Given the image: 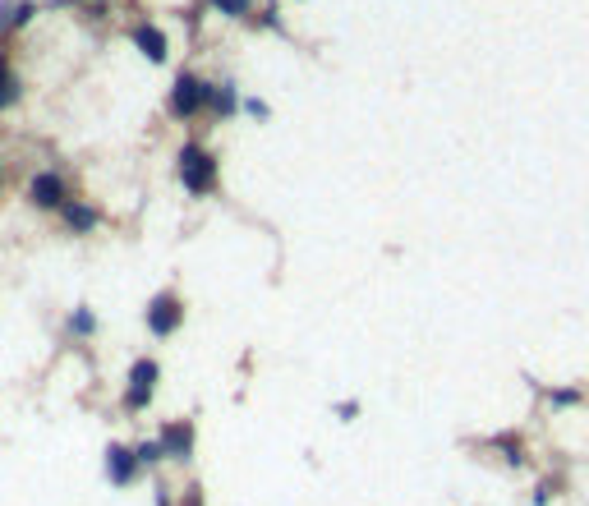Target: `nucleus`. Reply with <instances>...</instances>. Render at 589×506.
Wrapping results in <instances>:
<instances>
[{
	"instance_id": "nucleus-1",
	"label": "nucleus",
	"mask_w": 589,
	"mask_h": 506,
	"mask_svg": "<svg viewBox=\"0 0 589 506\" xmlns=\"http://www.w3.org/2000/svg\"><path fill=\"white\" fill-rule=\"evenodd\" d=\"M180 162H184L180 175H184V189H190V194H207L212 184H217V166H212V157L203 148H184Z\"/></svg>"
},
{
	"instance_id": "nucleus-2",
	"label": "nucleus",
	"mask_w": 589,
	"mask_h": 506,
	"mask_svg": "<svg viewBox=\"0 0 589 506\" xmlns=\"http://www.w3.org/2000/svg\"><path fill=\"white\" fill-rule=\"evenodd\" d=\"M203 101H212V88L198 84L194 74H180V84L171 92V111L175 116H194V111H203Z\"/></svg>"
},
{
	"instance_id": "nucleus-3",
	"label": "nucleus",
	"mask_w": 589,
	"mask_h": 506,
	"mask_svg": "<svg viewBox=\"0 0 589 506\" xmlns=\"http://www.w3.org/2000/svg\"><path fill=\"white\" fill-rule=\"evenodd\" d=\"M152 382H157V364L152 359H139V364H133V373H129V396H125V401L133 410H143L148 396H152Z\"/></svg>"
},
{
	"instance_id": "nucleus-4",
	"label": "nucleus",
	"mask_w": 589,
	"mask_h": 506,
	"mask_svg": "<svg viewBox=\"0 0 589 506\" xmlns=\"http://www.w3.org/2000/svg\"><path fill=\"white\" fill-rule=\"evenodd\" d=\"M148 327H152L157 336L175 332V327H180V300H175V295H157L152 309H148Z\"/></svg>"
},
{
	"instance_id": "nucleus-5",
	"label": "nucleus",
	"mask_w": 589,
	"mask_h": 506,
	"mask_svg": "<svg viewBox=\"0 0 589 506\" xmlns=\"http://www.w3.org/2000/svg\"><path fill=\"white\" fill-rule=\"evenodd\" d=\"M106 470H111V484H129V478L139 474V451L111 446V451H106Z\"/></svg>"
},
{
	"instance_id": "nucleus-6",
	"label": "nucleus",
	"mask_w": 589,
	"mask_h": 506,
	"mask_svg": "<svg viewBox=\"0 0 589 506\" xmlns=\"http://www.w3.org/2000/svg\"><path fill=\"white\" fill-rule=\"evenodd\" d=\"M162 451L175 461H190L194 456V429L190 423H171V429L162 433Z\"/></svg>"
},
{
	"instance_id": "nucleus-7",
	"label": "nucleus",
	"mask_w": 589,
	"mask_h": 506,
	"mask_svg": "<svg viewBox=\"0 0 589 506\" xmlns=\"http://www.w3.org/2000/svg\"><path fill=\"white\" fill-rule=\"evenodd\" d=\"M28 194H33V203H37V207H65V203H69V198H65V184H61L56 175H51V171L33 180V189H28Z\"/></svg>"
},
{
	"instance_id": "nucleus-8",
	"label": "nucleus",
	"mask_w": 589,
	"mask_h": 506,
	"mask_svg": "<svg viewBox=\"0 0 589 506\" xmlns=\"http://www.w3.org/2000/svg\"><path fill=\"white\" fill-rule=\"evenodd\" d=\"M133 42H139V51H143L148 60H157V65L166 60V37L157 33L152 23H139V28H133Z\"/></svg>"
},
{
	"instance_id": "nucleus-9",
	"label": "nucleus",
	"mask_w": 589,
	"mask_h": 506,
	"mask_svg": "<svg viewBox=\"0 0 589 506\" xmlns=\"http://www.w3.org/2000/svg\"><path fill=\"white\" fill-rule=\"evenodd\" d=\"M65 221H69L74 230H93V226H97V212H93V207H78V203H65Z\"/></svg>"
},
{
	"instance_id": "nucleus-10",
	"label": "nucleus",
	"mask_w": 589,
	"mask_h": 506,
	"mask_svg": "<svg viewBox=\"0 0 589 506\" xmlns=\"http://www.w3.org/2000/svg\"><path fill=\"white\" fill-rule=\"evenodd\" d=\"M19 97V84L10 78V69H5V60H0V111H5V106Z\"/></svg>"
},
{
	"instance_id": "nucleus-11",
	"label": "nucleus",
	"mask_w": 589,
	"mask_h": 506,
	"mask_svg": "<svg viewBox=\"0 0 589 506\" xmlns=\"http://www.w3.org/2000/svg\"><path fill=\"white\" fill-rule=\"evenodd\" d=\"M212 106H217L222 116H230V111H235V92H230V84H226L222 92H212Z\"/></svg>"
},
{
	"instance_id": "nucleus-12",
	"label": "nucleus",
	"mask_w": 589,
	"mask_h": 506,
	"mask_svg": "<svg viewBox=\"0 0 589 506\" xmlns=\"http://www.w3.org/2000/svg\"><path fill=\"white\" fill-rule=\"evenodd\" d=\"M69 327H74V332H93V327H97V317H93L88 309H78V313L69 317Z\"/></svg>"
},
{
	"instance_id": "nucleus-13",
	"label": "nucleus",
	"mask_w": 589,
	"mask_h": 506,
	"mask_svg": "<svg viewBox=\"0 0 589 506\" xmlns=\"http://www.w3.org/2000/svg\"><path fill=\"white\" fill-rule=\"evenodd\" d=\"M222 14H249V0H212Z\"/></svg>"
},
{
	"instance_id": "nucleus-14",
	"label": "nucleus",
	"mask_w": 589,
	"mask_h": 506,
	"mask_svg": "<svg viewBox=\"0 0 589 506\" xmlns=\"http://www.w3.org/2000/svg\"><path fill=\"white\" fill-rule=\"evenodd\" d=\"M139 461H162V442H148V446H139Z\"/></svg>"
},
{
	"instance_id": "nucleus-15",
	"label": "nucleus",
	"mask_w": 589,
	"mask_h": 506,
	"mask_svg": "<svg viewBox=\"0 0 589 506\" xmlns=\"http://www.w3.org/2000/svg\"><path fill=\"white\" fill-rule=\"evenodd\" d=\"M571 401H580V391H557L553 396V406H571Z\"/></svg>"
},
{
	"instance_id": "nucleus-16",
	"label": "nucleus",
	"mask_w": 589,
	"mask_h": 506,
	"mask_svg": "<svg viewBox=\"0 0 589 506\" xmlns=\"http://www.w3.org/2000/svg\"><path fill=\"white\" fill-rule=\"evenodd\" d=\"M28 19H33V5H19L14 10V28H19V23H28Z\"/></svg>"
},
{
	"instance_id": "nucleus-17",
	"label": "nucleus",
	"mask_w": 589,
	"mask_h": 506,
	"mask_svg": "<svg viewBox=\"0 0 589 506\" xmlns=\"http://www.w3.org/2000/svg\"><path fill=\"white\" fill-rule=\"evenodd\" d=\"M162 506H166V502H162Z\"/></svg>"
}]
</instances>
